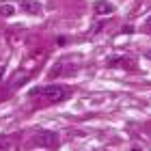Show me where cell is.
Returning <instances> with one entry per match:
<instances>
[{
  "label": "cell",
  "mask_w": 151,
  "mask_h": 151,
  "mask_svg": "<svg viewBox=\"0 0 151 151\" xmlns=\"http://www.w3.org/2000/svg\"><path fill=\"white\" fill-rule=\"evenodd\" d=\"M32 95H41V97H45L47 101H60V99L67 97V88L65 86H58V84H50V86L35 88Z\"/></svg>",
  "instance_id": "cell-1"
},
{
  "label": "cell",
  "mask_w": 151,
  "mask_h": 151,
  "mask_svg": "<svg viewBox=\"0 0 151 151\" xmlns=\"http://www.w3.org/2000/svg\"><path fill=\"white\" fill-rule=\"evenodd\" d=\"M35 142L41 149H54L58 145V134L50 132V129H41V132L35 134Z\"/></svg>",
  "instance_id": "cell-2"
},
{
  "label": "cell",
  "mask_w": 151,
  "mask_h": 151,
  "mask_svg": "<svg viewBox=\"0 0 151 151\" xmlns=\"http://www.w3.org/2000/svg\"><path fill=\"white\" fill-rule=\"evenodd\" d=\"M22 9H24V11H28V13H32V15H39V13L43 11L37 0H22Z\"/></svg>",
  "instance_id": "cell-3"
},
{
  "label": "cell",
  "mask_w": 151,
  "mask_h": 151,
  "mask_svg": "<svg viewBox=\"0 0 151 151\" xmlns=\"http://www.w3.org/2000/svg\"><path fill=\"white\" fill-rule=\"evenodd\" d=\"M112 11H114V6L110 2H95V13L97 15H110Z\"/></svg>",
  "instance_id": "cell-4"
},
{
  "label": "cell",
  "mask_w": 151,
  "mask_h": 151,
  "mask_svg": "<svg viewBox=\"0 0 151 151\" xmlns=\"http://www.w3.org/2000/svg\"><path fill=\"white\" fill-rule=\"evenodd\" d=\"M13 13H15V9H13L11 4H2V6H0V15H2V17H11Z\"/></svg>",
  "instance_id": "cell-5"
},
{
  "label": "cell",
  "mask_w": 151,
  "mask_h": 151,
  "mask_svg": "<svg viewBox=\"0 0 151 151\" xmlns=\"http://www.w3.org/2000/svg\"><path fill=\"white\" fill-rule=\"evenodd\" d=\"M145 26H151V17H149V19H147V22H145Z\"/></svg>",
  "instance_id": "cell-6"
},
{
  "label": "cell",
  "mask_w": 151,
  "mask_h": 151,
  "mask_svg": "<svg viewBox=\"0 0 151 151\" xmlns=\"http://www.w3.org/2000/svg\"><path fill=\"white\" fill-rule=\"evenodd\" d=\"M2 71H4V69H2V67H0V76H2Z\"/></svg>",
  "instance_id": "cell-7"
}]
</instances>
